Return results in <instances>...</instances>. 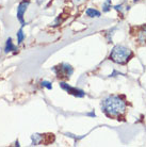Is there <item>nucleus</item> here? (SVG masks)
Here are the masks:
<instances>
[{
  "mask_svg": "<svg viewBox=\"0 0 146 147\" xmlns=\"http://www.w3.org/2000/svg\"><path fill=\"white\" fill-rule=\"evenodd\" d=\"M111 0H107L106 2L103 3V12H108L111 9Z\"/></svg>",
  "mask_w": 146,
  "mask_h": 147,
  "instance_id": "obj_10",
  "label": "nucleus"
},
{
  "mask_svg": "<svg viewBox=\"0 0 146 147\" xmlns=\"http://www.w3.org/2000/svg\"><path fill=\"white\" fill-rule=\"evenodd\" d=\"M87 15L89 17H99L100 16V12L95 10V9H88L87 10Z\"/></svg>",
  "mask_w": 146,
  "mask_h": 147,
  "instance_id": "obj_7",
  "label": "nucleus"
},
{
  "mask_svg": "<svg viewBox=\"0 0 146 147\" xmlns=\"http://www.w3.org/2000/svg\"><path fill=\"white\" fill-rule=\"evenodd\" d=\"M61 86H62L63 90H65L66 92L70 93V94H72V95H74V96H77V97H83L84 96L83 91H81V90H79V88H73V86L68 85L67 83L62 82V83H61Z\"/></svg>",
  "mask_w": 146,
  "mask_h": 147,
  "instance_id": "obj_4",
  "label": "nucleus"
},
{
  "mask_svg": "<svg viewBox=\"0 0 146 147\" xmlns=\"http://www.w3.org/2000/svg\"><path fill=\"white\" fill-rule=\"evenodd\" d=\"M139 40L140 42H146V30H143L139 33Z\"/></svg>",
  "mask_w": 146,
  "mask_h": 147,
  "instance_id": "obj_9",
  "label": "nucleus"
},
{
  "mask_svg": "<svg viewBox=\"0 0 146 147\" xmlns=\"http://www.w3.org/2000/svg\"><path fill=\"white\" fill-rule=\"evenodd\" d=\"M53 70L57 73V75H58L59 77L61 76V77H66V78L70 77V75H72L73 71H74L73 67L70 66V64H66V63L61 64L60 66L57 67V68H55Z\"/></svg>",
  "mask_w": 146,
  "mask_h": 147,
  "instance_id": "obj_3",
  "label": "nucleus"
},
{
  "mask_svg": "<svg viewBox=\"0 0 146 147\" xmlns=\"http://www.w3.org/2000/svg\"><path fill=\"white\" fill-rule=\"evenodd\" d=\"M42 85L45 86V88H47L48 90H51L52 88V85H51L50 82H48V81H42Z\"/></svg>",
  "mask_w": 146,
  "mask_h": 147,
  "instance_id": "obj_11",
  "label": "nucleus"
},
{
  "mask_svg": "<svg viewBox=\"0 0 146 147\" xmlns=\"http://www.w3.org/2000/svg\"><path fill=\"white\" fill-rule=\"evenodd\" d=\"M101 108L109 117H117L125 112L126 103L120 96L112 95L102 100Z\"/></svg>",
  "mask_w": 146,
  "mask_h": 147,
  "instance_id": "obj_1",
  "label": "nucleus"
},
{
  "mask_svg": "<svg viewBox=\"0 0 146 147\" xmlns=\"http://www.w3.org/2000/svg\"><path fill=\"white\" fill-rule=\"evenodd\" d=\"M29 5V1H22V3L19 4L17 7V18L20 22H22V26H25V22H24V14H25L27 7Z\"/></svg>",
  "mask_w": 146,
  "mask_h": 147,
  "instance_id": "obj_5",
  "label": "nucleus"
},
{
  "mask_svg": "<svg viewBox=\"0 0 146 147\" xmlns=\"http://www.w3.org/2000/svg\"><path fill=\"white\" fill-rule=\"evenodd\" d=\"M132 57V51L123 45H116L110 53V59L117 64H125Z\"/></svg>",
  "mask_w": 146,
  "mask_h": 147,
  "instance_id": "obj_2",
  "label": "nucleus"
},
{
  "mask_svg": "<svg viewBox=\"0 0 146 147\" xmlns=\"http://www.w3.org/2000/svg\"><path fill=\"white\" fill-rule=\"evenodd\" d=\"M5 52H10V51H13V50H16V47L14 46V44H13V42H12L11 38H7V44H5Z\"/></svg>",
  "mask_w": 146,
  "mask_h": 147,
  "instance_id": "obj_6",
  "label": "nucleus"
},
{
  "mask_svg": "<svg viewBox=\"0 0 146 147\" xmlns=\"http://www.w3.org/2000/svg\"><path fill=\"white\" fill-rule=\"evenodd\" d=\"M24 37H25L24 31H22V28H20L18 31V33H17V43H18V44H22V40H24Z\"/></svg>",
  "mask_w": 146,
  "mask_h": 147,
  "instance_id": "obj_8",
  "label": "nucleus"
}]
</instances>
